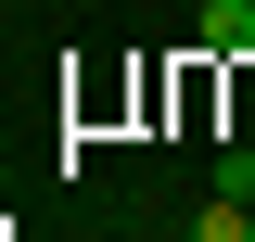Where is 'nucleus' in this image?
<instances>
[{"label":"nucleus","mask_w":255,"mask_h":242,"mask_svg":"<svg viewBox=\"0 0 255 242\" xmlns=\"http://www.w3.org/2000/svg\"><path fill=\"white\" fill-rule=\"evenodd\" d=\"M191 51L204 64H255V0H204L191 13Z\"/></svg>","instance_id":"obj_1"},{"label":"nucleus","mask_w":255,"mask_h":242,"mask_svg":"<svg viewBox=\"0 0 255 242\" xmlns=\"http://www.w3.org/2000/svg\"><path fill=\"white\" fill-rule=\"evenodd\" d=\"M191 242H255V204H230V191H217V204L191 217Z\"/></svg>","instance_id":"obj_2"},{"label":"nucleus","mask_w":255,"mask_h":242,"mask_svg":"<svg viewBox=\"0 0 255 242\" xmlns=\"http://www.w3.org/2000/svg\"><path fill=\"white\" fill-rule=\"evenodd\" d=\"M217 191H230V204H255V140H230V153H217Z\"/></svg>","instance_id":"obj_3"}]
</instances>
